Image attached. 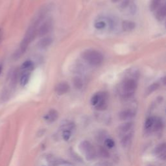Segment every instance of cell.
<instances>
[{
    "label": "cell",
    "mask_w": 166,
    "mask_h": 166,
    "mask_svg": "<svg viewBox=\"0 0 166 166\" xmlns=\"http://www.w3.org/2000/svg\"><path fill=\"white\" fill-rule=\"evenodd\" d=\"M47 12V10H46V9H42L39 12L38 14L36 16V18L33 20L32 23L30 24V26L28 28L25 36H24L23 40L21 42L17 55L20 56V55H22L25 52L30 43L34 39L36 33H37L38 31V26L42 23V22L44 20Z\"/></svg>",
    "instance_id": "1"
},
{
    "label": "cell",
    "mask_w": 166,
    "mask_h": 166,
    "mask_svg": "<svg viewBox=\"0 0 166 166\" xmlns=\"http://www.w3.org/2000/svg\"><path fill=\"white\" fill-rule=\"evenodd\" d=\"M82 57L86 62L92 66H99L103 61V55L96 50H86L83 53Z\"/></svg>",
    "instance_id": "2"
},
{
    "label": "cell",
    "mask_w": 166,
    "mask_h": 166,
    "mask_svg": "<svg viewBox=\"0 0 166 166\" xmlns=\"http://www.w3.org/2000/svg\"><path fill=\"white\" fill-rule=\"evenodd\" d=\"M137 88V83L132 79H127L121 84V90L124 97H130Z\"/></svg>",
    "instance_id": "3"
},
{
    "label": "cell",
    "mask_w": 166,
    "mask_h": 166,
    "mask_svg": "<svg viewBox=\"0 0 166 166\" xmlns=\"http://www.w3.org/2000/svg\"><path fill=\"white\" fill-rule=\"evenodd\" d=\"M53 28V21L50 19L43 23L38 29V34L39 36H44L50 32Z\"/></svg>",
    "instance_id": "4"
},
{
    "label": "cell",
    "mask_w": 166,
    "mask_h": 166,
    "mask_svg": "<svg viewBox=\"0 0 166 166\" xmlns=\"http://www.w3.org/2000/svg\"><path fill=\"white\" fill-rule=\"evenodd\" d=\"M82 147V150L86 152L87 154V156H88V159H91L93 158L94 156V150L92 147L91 145L88 142V141H84V142L82 143L81 145Z\"/></svg>",
    "instance_id": "5"
},
{
    "label": "cell",
    "mask_w": 166,
    "mask_h": 166,
    "mask_svg": "<svg viewBox=\"0 0 166 166\" xmlns=\"http://www.w3.org/2000/svg\"><path fill=\"white\" fill-rule=\"evenodd\" d=\"M107 94L104 92H101V97L98 103L95 106L97 110H103L107 108Z\"/></svg>",
    "instance_id": "6"
},
{
    "label": "cell",
    "mask_w": 166,
    "mask_h": 166,
    "mask_svg": "<svg viewBox=\"0 0 166 166\" xmlns=\"http://www.w3.org/2000/svg\"><path fill=\"white\" fill-rule=\"evenodd\" d=\"M70 90V86L66 83H60L56 86L55 91L58 95H63Z\"/></svg>",
    "instance_id": "7"
},
{
    "label": "cell",
    "mask_w": 166,
    "mask_h": 166,
    "mask_svg": "<svg viewBox=\"0 0 166 166\" xmlns=\"http://www.w3.org/2000/svg\"><path fill=\"white\" fill-rule=\"evenodd\" d=\"M135 115H136V113L134 112V110L128 109L123 110L119 114V118L121 120H128L132 119Z\"/></svg>",
    "instance_id": "8"
},
{
    "label": "cell",
    "mask_w": 166,
    "mask_h": 166,
    "mask_svg": "<svg viewBox=\"0 0 166 166\" xmlns=\"http://www.w3.org/2000/svg\"><path fill=\"white\" fill-rule=\"evenodd\" d=\"M165 14H166V7L165 4H163L162 5H161L160 6V7L156 10L155 16L157 20H158L159 21H162L165 18Z\"/></svg>",
    "instance_id": "9"
},
{
    "label": "cell",
    "mask_w": 166,
    "mask_h": 166,
    "mask_svg": "<svg viewBox=\"0 0 166 166\" xmlns=\"http://www.w3.org/2000/svg\"><path fill=\"white\" fill-rule=\"evenodd\" d=\"M165 151H166L165 144H163L160 145L159 146L156 147L155 150V154L160 159L165 160Z\"/></svg>",
    "instance_id": "10"
},
{
    "label": "cell",
    "mask_w": 166,
    "mask_h": 166,
    "mask_svg": "<svg viewBox=\"0 0 166 166\" xmlns=\"http://www.w3.org/2000/svg\"><path fill=\"white\" fill-rule=\"evenodd\" d=\"M57 118H58V112L55 110H51L50 111L44 116V119L47 123H50L56 121Z\"/></svg>",
    "instance_id": "11"
},
{
    "label": "cell",
    "mask_w": 166,
    "mask_h": 166,
    "mask_svg": "<svg viewBox=\"0 0 166 166\" xmlns=\"http://www.w3.org/2000/svg\"><path fill=\"white\" fill-rule=\"evenodd\" d=\"M133 127V123L128 122L123 124L118 128V132L119 134L125 135L128 132L130 131Z\"/></svg>",
    "instance_id": "12"
},
{
    "label": "cell",
    "mask_w": 166,
    "mask_h": 166,
    "mask_svg": "<svg viewBox=\"0 0 166 166\" xmlns=\"http://www.w3.org/2000/svg\"><path fill=\"white\" fill-rule=\"evenodd\" d=\"M135 27H136L135 23L131 21H125L122 23V28L125 31H131Z\"/></svg>",
    "instance_id": "13"
},
{
    "label": "cell",
    "mask_w": 166,
    "mask_h": 166,
    "mask_svg": "<svg viewBox=\"0 0 166 166\" xmlns=\"http://www.w3.org/2000/svg\"><path fill=\"white\" fill-rule=\"evenodd\" d=\"M29 78H30L29 71H24L22 74L20 78V84L22 87H24V86H26L28 83L29 81Z\"/></svg>",
    "instance_id": "14"
},
{
    "label": "cell",
    "mask_w": 166,
    "mask_h": 166,
    "mask_svg": "<svg viewBox=\"0 0 166 166\" xmlns=\"http://www.w3.org/2000/svg\"><path fill=\"white\" fill-rule=\"evenodd\" d=\"M52 38L50 37H45L40 40L38 42V46L40 48H46L52 43Z\"/></svg>",
    "instance_id": "15"
},
{
    "label": "cell",
    "mask_w": 166,
    "mask_h": 166,
    "mask_svg": "<svg viewBox=\"0 0 166 166\" xmlns=\"http://www.w3.org/2000/svg\"><path fill=\"white\" fill-rule=\"evenodd\" d=\"M132 134H128L124 135L121 140V144L123 147H127L131 144V141L132 140Z\"/></svg>",
    "instance_id": "16"
},
{
    "label": "cell",
    "mask_w": 166,
    "mask_h": 166,
    "mask_svg": "<svg viewBox=\"0 0 166 166\" xmlns=\"http://www.w3.org/2000/svg\"><path fill=\"white\" fill-rule=\"evenodd\" d=\"M161 3L162 0H151L149 5L150 10L151 11L156 10L160 7V6L161 5Z\"/></svg>",
    "instance_id": "17"
},
{
    "label": "cell",
    "mask_w": 166,
    "mask_h": 166,
    "mask_svg": "<svg viewBox=\"0 0 166 166\" xmlns=\"http://www.w3.org/2000/svg\"><path fill=\"white\" fill-rule=\"evenodd\" d=\"M164 123L162 121V119H159V118H155V123H154V125L152 128H153L154 131H158L161 130V129L163 128Z\"/></svg>",
    "instance_id": "18"
},
{
    "label": "cell",
    "mask_w": 166,
    "mask_h": 166,
    "mask_svg": "<svg viewBox=\"0 0 166 166\" xmlns=\"http://www.w3.org/2000/svg\"><path fill=\"white\" fill-rule=\"evenodd\" d=\"M33 64L31 61L27 60L22 64L21 69L23 71H30L33 69Z\"/></svg>",
    "instance_id": "19"
},
{
    "label": "cell",
    "mask_w": 166,
    "mask_h": 166,
    "mask_svg": "<svg viewBox=\"0 0 166 166\" xmlns=\"http://www.w3.org/2000/svg\"><path fill=\"white\" fill-rule=\"evenodd\" d=\"M155 118H155V117H150V118L147 119L145 123V128L146 130H149V129L152 127L155 121Z\"/></svg>",
    "instance_id": "20"
},
{
    "label": "cell",
    "mask_w": 166,
    "mask_h": 166,
    "mask_svg": "<svg viewBox=\"0 0 166 166\" xmlns=\"http://www.w3.org/2000/svg\"><path fill=\"white\" fill-rule=\"evenodd\" d=\"M100 97H101V92H99V93H97L95 94L93 97H91V103L93 106H95L96 104L98 103V102H99V99H100Z\"/></svg>",
    "instance_id": "21"
},
{
    "label": "cell",
    "mask_w": 166,
    "mask_h": 166,
    "mask_svg": "<svg viewBox=\"0 0 166 166\" xmlns=\"http://www.w3.org/2000/svg\"><path fill=\"white\" fill-rule=\"evenodd\" d=\"M107 23L103 20L97 22L95 23V27L97 29H103L106 27Z\"/></svg>",
    "instance_id": "22"
},
{
    "label": "cell",
    "mask_w": 166,
    "mask_h": 166,
    "mask_svg": "<svg viewBox=\"0 0 166 166\" xmlns=\"http://www.w3.org/2000/svg\"><path fill=\"white\" fill-rule=\"evenodd\" d=\"M158 87H159V85L158 84H156V83L151 84L150 87L148 88V89H147V94H151L152 92H153L154 91H155L156 90H157Z\"/></svg>",
    "instance_id": "23"
},
{
    "label": "cell",
    "mask_w": 166,
    "mask_h": 166,
    "mask_svg": "<svg viewBox=\"0 0 166 166\" xmlns=\"http://www.w3.org/2000/svg\"><path fill=\"white\" fill-rule=\"evenodd\" d=\"M73 83H74V85L75 87L77 88H82V86H83V83H82V81L81 79H80L79 78H75L74 79V81H73Z\"/></svg>",
    "instance_id": "24"
},
{
    "label": "cell",
    "mask_w": 166,
    "mask_h": 166,
    "mask_svg": "<svg viewBox=\"0 0 166 166\" xmlns=\"http://www.w3.org/2000/svg\"><path fill=\"white\" fill-rule=\"evenodd\" d=\"M105 145L108 148H112L115 145V142L112 139H107L105 140Z\"/></svg>",
    "instance_id": "25"
},
{
    "label": "cell",
    "mask_w": 166,
    "mask_h": 166,
    "mask_svg": "<svg viewBox=\"0 0 166 166\" xmlns=\"http://www.w3.org/2000/svg\"><path fill=\"white\" fill-rule=\"evenodd\" d=\"M63 138L64 140L67 141L69 140V139L70 138L71 136V133L69 130H65L63 132Z\"/></svg>",
    "instance_id": "26"
},
{
    "label": "cell",
    "mask_w": 166,
    "mask_h": 166,
    "mask_svg": "<svg viewBox=\"0 0 166 166\" xmlns=\"http://www.w3.org/2000/svg\"><path fill=\"white\" fill-rule=\"evenodd\" d=\"M2 36V30L1 29H0V40H1Z\"/></svg>",
    "instance_id": "27"
},
{
    "label": "cell",
    "mask_w": 166,
    "mask_h": 166,
    "mask_svg": "<svg viewBox=\"0 0 166 166\" xmlns=\"http://www.w3.org/2000/svg\"><path fill=\"white\" fill-rule=\"evenodd\" d=\"M111 1H112L113 3H115V2H119V0H111Z\"/></svg>",
    "instance_id": "28"
},
{
    "label": "cell",
    "mask_w": 166,
    "mask_h": 166,
    "mask_svg": "<svg viewBox=\"0 0 166 166\" xmlns=\"http://www.w3.org/2000/svg\"><path fill=\"white\" fill-rule=\"evenodd\" d=\"M2 71V66L1 64H0V74H1Z\"/></svg>",
    "instance_id": "29"
}]
</instances>
